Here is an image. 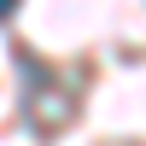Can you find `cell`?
Instances as JSON below:
<instances>
[{"instance_id": "cell-1", "label": "cell", "mask_w": 146, "mask_h": 146, "mask_svg": "<svg viewBox=\"0 0 146 146\" xmlns=\"http://www.w3.org/2000/svg\"><path fill=\"white\" fill-rule=\"evenodd\" d=\"M12 12H18V0H0V23H6V18H12Z\"/></svg>"}]
</instances>
